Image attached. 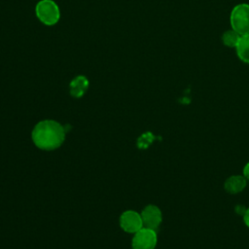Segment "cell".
<instances>
[{
    "mask_svg": "<svg viewBox=\"0 0 249 249\" xmlns=\"http://www.w3.org/2000/svg\"><path fill=\"white\" fill-rule=\"evenodd\" d=\"M65 128L53 120L39 122L32 130V140L35 146L45 151L58 148L65 139Z\"/></svg>",
    "mask_w": 249,
    "mask_h": 249,
    "instance_id": "cell-1",
    "label": "cell"
},
{
    "mask_svg": "<svg viewBox=\"0 0 249 249\" xmlns=\"http://www.w3.org/2000/svg\"><path fill=\"white\" fill-rule=\"evenodd\" d=\"M35 15L44 25L53 26L60 19V9L53 0H40L35 6Z\"/></svg>",
    "mask_w": 249,
    "mask_h": 249,
    "instance_id": "cell-2",
    "label": "cell"
},
{
    "mask_svg": "<svg viewBox=\"0 0 249 249\" xmlns=\"http://www.w3.org/2000/svg\"><path fill=\"white\" fill-rule=\"evenodd\" d=\"M230 22L231 29L239 35L249 33V4L241 3L234 6L231 12Z\"/></svg>",
    "mask_w": 249,
    "mask_h": 249,
    "instance_id": "cell-3",
    "label": "cell"
},
{
    "mask_svg": "<svg viewBox=\"0 0 249 249\" xmlns=\"http://www.w3.org/2000/svg\"><path fill=\"white\" fill-rule=\"evenodd\" d=\"M158 237L155 230L142 228L134 233L132 238V249H155Z\"/></svg>",
    "mask_w": 249,
    "mask_h": 249,
    "instance_id": "cell-4",
    "label": "cell"
},
{
    "mask_svg": "<svg viewBox=\"0 0 249 249\" xmlns=\"http://www.w3.org/2000/svg\"><path fill=\"white\" fill-rule=\"evenodd\" d=\"M121 228L128 233H135L143 228L141 214L133 210L124 211L120 217Z\"/></svg>",
    "mask_w": 249,
    "mask_h": 249,
    "instance_id": "cell-5",
    "label": "cell"
},
{
    "mask_svg": "<svg viewBox=\"0 0 249 249\" xmlns=\"http://www.w3.org/2000/svg\"><path fill=\"white\" fill-rule=\"evenodd\" d=\"M141 218L143 221L144 228H148L155 231L160 227L162 221L160 209L154 204H149L142 210Z\"/></svg>",
    "mask_w": 249,
    "mask_h": 249,
    "instance_id": "cell-6",
    "label": "cell"
},
{
    "mask_svg": "<svg viewBox=\"0 0 249 249\" xmlns=\"http://www.w3.org/2000/svg\"><path fill=\"white\" fill-rule=\"evenodd\" d=\"M89 82L84 75H78L73 78L69 84V91L71 96L75 98L82 97L88 90Z\"/></svg>",
    "mask_w": 249,
    "mask_h": 249,
    "instance_id": "cell-7",
    "label": "cell"
},
{
    "mask_svg": "<svg viewBox=\"0 0 249 249\" xmlns=\"http://www.w3.org/2000/svg\"><path fill=\"white\" fill-rule=\"evenodd\" d=\"M246 187V178L241 175H233L228 178L225 182V189L230 194H237Z\"/></svg>",
    "mask_w": 249,
    "mask_h": 249,
    "instance_id": "cell-8",
    "label": "cell"
},
{
    "mask_svg": "<svg viewBox=\"0 0 249 249\" xmlns=\"http://www.w3.org/2000/svg\"><path fill=\"white\" fill-rule=\"evenodd\" d=\"M235 51L238 58L242 62L249 64V33L240 35L238 43L235 46Z\"/></svg>",
    "mask_w": 249,
    "mask_h": 249,
    "instance_id": "cell-9",
    "label": "cell"
},
{
    "mask_svg": "<svg viewBox=\"0 0 249 249\" xmlns=\"http://www.w3.org/2000/svg\"><path fill=\"white\" fill-rule=\"evenodd\" d=\"M239 38H240V35L236 31H234L233 29H230L223 33L222 42L226 47L235 48Z\"/></svg>",
    "mask_w": 249,
    "mask_h": 249,
    "instance_id": "cell-10",
    "label": "cell"
},
{
    "mask_svg": "<svg viewBox=\"0 0 249 249\" xmlns=\"http://www.w3.org/2000/svg\"><path fill=\"white\" fill-rule=\"evenodd\" d=\"M154 137L151 133H146V134H143L142 136H140L138 138V141H137V146L139 148H146L152 141H153Z\"/></svg>",
    "mask_w": 249,
    "mask_h": 249,
    "instance_id": "cell-11",
    "label": "cell"
},
{
    "mask_svg": "<svg viewBox=\"0 0 249 249\" xmlns=\"http://www.w3.org/2000/svg\"><path fill=\"white\" fill-rule=\"evenodd\" d=\"M243 220H244V223L247 227H249V208L246 209L243 213Z\"/></svg>",
    "mask_w": 249,
    "mask_h": 249,
    "instance_id": "cell-12",
    "label": "cell"
},
{
    "mask_svg": "<svg viewBox=\"0 0 249 249\" xmlns=\"http://www.w3.org/2000/svg\"><path fill=\"white\" fill-rule=\"evenodd\" d=\"M243 176L249 180V162H247L243 168Z\"/></svg>",
    "mask_w": 249,
    "mask_h": 249,
    "instance_id": "cell-13",
    "label": "cell"
}]
</instances>
